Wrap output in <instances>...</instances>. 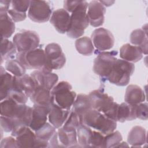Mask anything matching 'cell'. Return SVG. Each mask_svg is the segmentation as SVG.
<instances>
[{"instance_id": "60d3db41", "label": "cell", "mask_w": 148, "mask_h": 148, "mask_svg": "<svg viewBox=\"0 0 148 148\" xmlns=\"http://www.w3.org/2000/svg\"><path fill=\"white\" fill-rule=\"evenodd\" d=\"M1 127L5 132H12L14 127V119L1 116Z\"/></svg>"}, {"instance_id": "f6af8a7d", "label": "cell", "mask_w": 148, "mask_h": 148, "mask_svg": "<svg viewBox=\"0 0 148 148\" xmlns=\"http://www.w3.org/2000/svg\"><path fill=\"white\" fill-rule=\"evenodd\" d=\"M99 1L104 6H109L114 2V1Z\"/></svg>"}, {"instance_id": "d590c367", "label": "cell", "mask_w": 148, "mask_h": 148, "mask_svg": "<svg viewBox=\"0 0 148 148\" xmlns=\"http://www.w3.org/2000/svg\"><path fill=\"white\" fill-rule=\"evenodd\" d=\"M123 137L121 133L118 131H113L108 135H105L103 148L115 147L122 141Z\"/></svg>"}, {"instance_id": "7a4b0ae2", "label": "cell", "mask_w": 148, "mask_h": 148, "mask_svg": "<svg viewBox=\"0 0 148 148\" xmlns=\"http://www.w3.org/2000/svg\"><path fill=\"white\" fill-rule=\"evenodd\" d=\"M88 2L82 1L80 5L71 13L70 24L66 32L68 36L75 39L82 37L89 25L87 16Z\"/></svg>"}, {"instance_id": "4316f807", "label": "cell", "mask_w": 148, "mask_h": 148, "mask_svg": "<svg viewBox=\"0 0 148 148\" xmlns=\"http://www.w3.org/2000/svg\"><path fill=\"white\" fill-rule=\"evenodd\" d=\"M34 104L49 106L52 102L51 90L37 86L29 97Z\"/></svg>"}, {"instance_id": "e0dca14e", "label": "cell", "mask_w": 148, "mask_h": 148, "mask_svg": "<svg viewBox=\"0 0 148 148\" xmlns=\"http://www.w3.org/2000/svg\"><path fill=\"white\" fill-rule=\"evenodd\" d=\"M48 114L49 106L34 104L29 127L34 132L39 130L47 123Z\"/></svg>"}, {"instance_id": "b9f144b4", "label": "cell", "mask_w": 148, "mask_h": 148, "mask_svg": "<svg viewBox=\"0 0 148 148\" xmlns=\"http://www.w3.org/2000/svg\"><path fill=\"white\" fill-rule=\"evenodd\" d=\"M1 148H16L18 147L16 138L14 139L13 136L6 137L2 139L0 143Z\"/></svg>"}, {"instance_id": "7bdbcfd3", "label": "cell", "mask_w": 148, "mask_h": 148, "mask_svg": "<svg viewBox=\"0 0 148 148\" xmlns=\"http://www.w3.org/2000/svg\"><path fill=\"white\" fill-rule=\"evenodd\" d=\"M82 2V1H64V9L69 13H72Z\"/></svg>"}, {"instance_id": "8992f818", "label": "cell", "mask_w": 148, "mask_h": 148, "mask_svg": "<svg viewBox=\"0 0 148 148\" xmlns=\"http://www.w3.org/2000/svg\"><path fill=\"white\" fill-rule=\"evenodd\" d=\"M51 94L52 102L66 110H71L77 96L71 84L66 81L57 83L51 90Z\"/></svg>"}, {"instance_id": "4dcf8cb0", "label": "cell", "mask_w": 148, "mask_h": 148, "mask_svg": "<svg viewBox=\"0 0 148 148\" xmlns=\"http://www.w3.org/2000/svg\"><path fill=\"white\" fill-rule=\"evenodd\" d=\"M1 38L8 39L15 31V23L8 13H0Z\"/></svg>"}, {"instance_id": "7c38bea8", "label": "cell", "mask_w": 148, "mask_h": 148, "mask_svg": "<svg viewBox=\"0 0 148 148\" xmlns=\"http://www.w3.org/2000/svg\"><path fill=\"white\" fill-rule=\"evenodd\" d=\"M52 8L46 1H30L28 16L31 20L38 23L49 21L52 14Z\"/></svg>"}, {"instance_id": "e575fe53", "label": "cell", "mask_w": 148, "mask_h": 148, "mask_svg": "<svg viewBox=\"0 0 148 148\" xmlns=\"http://www.w3.org/2000/svg\"><path fill=\"white\" fill-rule=\"evenodd\" d=\"M5 69L16 77H21L26 74V68L16 58L7 60L5 62Z\"/></svg>"}, {"instance_id": "d6986e66", "label": "cell", "mask_w": 148, "mask_h": 148, "mask_svg": "<svg viewBox=\"0 0 148 148\" xmlns=\"http://www.w3.org/2000/svg\"><path fill=\"white\" fill-rule=\"evenodd\" d=\"M58 138L61 147L78 146L76 129L62 125L57 130Z\"/></svg>"}, {"instance_id": "f546056e", "label": "cell", "mask_w": 148, "mask_h": 148, "mask_svg": "<svg viewBox=\"0 0 148 148\" xmlns=\"http://www.w3.org/2000/svg\"><path fill=\"white\" fill-rule=\"evenodd\" d=\"M130 42L132 45L139 47L143 54H147V31L143 29L134 30L130 35Z\"/></svg>"}, {"instance_id": "74e56055", "label": "cell", "mask_w": 148, "mask_h": 148, "mask_svg": "<svg viewBox=\"0 0 148 148\" xmlns=\"http://www.w3.org/2000/svg\"><path fill=\"white\" fill-rule=\"evenodd\" d=\"M104 136L105 135L101 132L92 130L90 139V147L103 148Z\"/></svg>"}, {"instance_id": "2e32d148", "label": "cell", "mask_w": 148, "mask_h": 148, "mask_svg": "<svg viewBox=\"0 0 148 148\" xmlns=\"http://www.w3.org/2000/svg\"><path fill=\"white\" fill-rule=\"evenodd\" d=\"M70 20L69 12L64 9H58L53 12L49 21L58 33L65 34L69 28Z\"/></svg>"}, {"instance_id": "cb8c5ba5", "label": "cell", "mask_w": 148, "mask_h": 148, "mask_svg": "<svg viewBox=\"0 0 148 148\" xmlns=\"http://www.w3.org/2000/svg\"><path fill=\"white\" fill-rule=\"evenodd\" d=\"M91 109H92L88 95L79 94L76 96L72 105V110L75 112L78 116L81 124L83 116Z\"/></svg>"}, {"instance_id": "f1b7e54d", "label": "cell", "mask_w": 148, "mask_h": 148, "mask_svg": "<svg viewBox=\"0 0 148 148\" xmlns=\"http://www.w3.org/2000/svg\"><path fill=\"white\" fill-rule=\"evenodd\" d=\"M136 105H132L126 102L119 104L117 109V121L124 123L127 121L135 120L136 119Z\"/></svg>"}, {"instance_id": "836d02e7", "label": "cell", "mask_w": 148, "mask_h": 148, "mask_svg": "<svg viewBox=\"0 0 148 148\" xmlns=\"http://www.w3.org/2000/svg\"><path fill=\"white\" fill-rule=\"evenodd\" d=\"M16 47L13 42L8 39L1 38V64L4 60H8L17 54Z\"/></svg>"}, {"instance_id": "6da1fadb", "label": "cell", "mask_w": 148, "mask_h": 148, "mask_svg": "<svg viewBox=\"0 0 148 148\" xmlns=\"http://www.w3.org/2000/svg\"><path fill=\"white\" fill-rule=\"evenodd\" d=\"M92 109L103 113L108 118L117 121L119 103L114 101L112 97L99 90H95L88 94Z\"/></svg>"}, {"instance_id": "ac0fdd59", "label": "cell", "mask_w": 148, "mask_h": 148, "mask_svg": "<svg viewBox=\"0 0 148 148\" xmlns=\"http://www.w3.org/2000/svg\"><path fill=\"white\" fill-rule=\"evenodd\" d=\"M70 110L62 109L51 102L49 106L48 120L49 123L56 129L62 127L67 119Z\"/></svg>"}, {"instance_id": "3957f363", "label": "cell", "mask_w": 148, "mask_h": 148, "mask_svg": "<svg viewBox=\"0 0 148 148\" xmlns=\"http://www.w3.org/2000/svg\"><path fill=\"white\" fill-rule=\"evenodd\" d=\"M82 124L97 131L104 135L113 132L117 128V122L106 117L103 113L91 109L83 117Z\"/></svg>"}, {"instance_id": "9c48e42d", "label": "cell", "mask_w": 148, "mask_h": 148, "mask_svg": "<svg viewBox=\"0 0 148 148\" xmlns=\"http://www.w3.org/2000/svg\"><path fill=\"white\" fill-rule=\"evenodd\" d=\"M50 123H46L42 128L35 131V147H61L57 131Z\"/></svg>"}, {"instance_id": "d4e9b609", "label": "cell", "mask_w": 148, "mask_h": 148, "mask_svg": "<svg viewBox=\"0 0 148 148\" xmlns=\"http://www.w3.org/2000/svg\"><path fill=\"white\" fill-rule=\"evenodd\" d=\"M14 76L6 72L3 66L0 67V98L1 101L6 99L13 88Z\"/></svg>"}, {"instance_id": "1f68e13d", "label": "cell", "mask_w": 148, "mask_h": 148, "mask_svg": "<svg viewBox=\"0 0 148 148\" xmlns=\"http://www.w3.org/2000/svg\"><path fill=\"white\" fill-rule=\"evenodd\" d=\"M75 46L77 51L85 56H91L94 51V46L91 38L86 36L77 38Z\"/></svg>"}, {"instance_id": "bcb514c9", "label": "cell", "mask_w": 148, "mask_h": 148, "mask_svg": "<svg viewBox=\"0 0 148 148\" xmlns=\"http://www.w3.org/2000/svg\"><path fill=\"white\" fill-rule=\"evenodd\" d=\"M128 146H129V145L126 142H121L117 145L116 147H128Z\"/></svg>"}, {"instance_id": "277c9868", "label": "cell", "mask_w": 148, "mask_h": 148, "mask_svg": "<svg viewBox=\"0 0 148 148\" xmlns=\"http://www.w3.org/2000/svg\"><path fill=\"white\" fill-rule=\"evenodd\" d=\"M0 113L1 116L20 119L29 127L31 120L32 108L25 104L18 103L11 99H6L1 102Z\"/></svg>"}, {"instance_id": "8fae6325", "label": "cell", "mask_w": 148, "mask_h": 148, "mask_svg": "<svg viewBox=\"0 0 148 148\" xmlns=\"http://www.w3.org/2000/svg\"><path fill=\"white\" fill-rule=\"evenodd\" d=\"M117 51H101L94 60L93 71L97 75L105 79L109 75L115 61Z\"/></svg>"}, {"instance_id": "9a60e30c", "label": "cell", "mask_w": 148, "mask_h": 148, "mask_svg": "<svg viewBox=\"0 0 148 148\" xmlns=\"http://www.w3.org/2000/svg\"><path fill=\"white\" fill-rule=\"evenodd\" d=\"M30 75L34 79L37 86L49 90H52L58 80V76L57 74L42 69L33 71Z\"/></svg>"}, {"instance_id": "f35d334b", "label": "cell", "mask_w": 148, "mask_h": 148, "mask_svg": "<svg viewBox=\"0 0 148 148\" xmlns=\"http://www.w3.org/2000/svg\"><path fill=\"white\" fill-rule=\"evenodd\" d=\"M148 105L146 102H142L136 105V117L143 120H147L148 118Z\"/></svg>"}, {"instance_id": "83f0119b", "label": "cell", "mask_w": 148, "mask_h": 148, "mask_svg": "<svg viewBox=\"0 0 148 148\" xmlns=\"http://www.w3.org/2000/svg\"><path fill=\"white\" fill-rule=\"evenodd\" d=\"M146 130L145 128L136 125L129 132L127 142L132 147H140L146 143Z\"/></svg>"}, {"instance_id": "52a82bcc", "label": "cell", "mask_w": 148, "mask_h": 148, "mask_svg": "<svg viewBox=\"0 0 148 148\" xmlns=\"http://www.w3.org/2000/svg\"><path fill=\"white\" fill-rule=\"evenodd\" d=\"M45 65L42 69L52 72L53 70L61 69L65 64L66 57L62 50L57 43L48 44L45 49Z\"/></svg>"}, {"instance_id": "ee69618b", "label": "cell", "mask_w": 148, "mask_h": 148, "mask_svg": "<svg viewBox=\"0 0 148 148\" xmlns=\"http://www.w3.org/2000/svg\"><path fill=\"white\" fill-rule=\"evenodd\" d=\"M12 1L1 0L0 1V13H8L10 9Z\"/></svg>"}, {"instance_id": "7402d4cb", "label": "cell", "mask_w": 148, "mask_h": 148, "mask_svg": "<svg viewBox=\"0 0 148 148\" xmlns=\"http://www.w3.org/2000/svg\"><path fill=\"white\" fill-rule=\"evenodd\" d=\"M37 85L31 75L25 74L21 77L14 76L13 87L23 91L28 97L33 93Z\"/></svg>"}, {"instance_id": "ffe728a7", "label": "cell", "mask_w": 148, "mask_h": 148, "mask_svg": "<svg viewBox=\"0 0 148 148\" xmlns=\"http://www.w3.org/2000/svg\"><path fill=\"white\" fill-rule=\"evenodd\" d=\"M29 4L30 1L28 0H13L11 1L12 9L8 10V13L14 23L22 21L27 17Z\"/></svg>"}, {"instance_id": "8d00e7d4", "label": "cell", "mask_w": 148, "mask_h": 148, "mask_svg": "<svg viewBox=\"0 0 148 148\" xmlns=\"http://www.w3.org/2000/svg\"><path fill=\"white\" fill-rule=\"evenodd\" d=\"M28 97L21 90L13 87L9 92L6 99H11L18 103L25 104L28 100Z\"/></svg>"}, {"instance_id": "5bb4252c", "label": "cell", "mask_w": 148, "mask_h": 148, "mask_svg": "<svg viewBox=\"0 0 148 148\" xmlns=\"http://www.w3.org/2000/svg\"><path fill=\"white\" fill-rule=\"evenodd\" d=\"M106 8L99 1H91L88 4L87 16L89 24L94 27L103 24Z\"/></svg>"}, {"instance_id": "5b68a950", "label": "cell", "mask_w": 148, "mask_h": 148, "mask_svg": "<svg viewBox=\"0 0 148 148\" xmlns=\"http://www.w3.org/2000/svg\"><path fill=\"white\" fill-rule=\"evenodd\" d=\"M134 71L135 65L133 63L117 59L106 79L114 85L125 86L129 83Z\"/></svg>"}, {"instance_id": "d6a6232c", "label": "cell", "mask_w": 148, "mask_h": 148, "mask_svg": "<svg viewBox=\"0 0 148 148\" xmlns=\"http://www.w3.org/2000/svg\"><path fill=\"white\" fill-rule=\"evenodd\" d=\"M76 132L79 146L84 147H90L92 129L83 124H80L77 128Z\"/></svg>"}, {"instance_id": "44dd1931", "label": "cell", "mask_w": 148, "mask_h": 148, "mask_svg": "<svg viewBox=\"0 0 148 148\" xmlns=\"http://www.w3.org/2000/svg\"><path fill=\"white\" fill-rule=\"evenodd\" d=\"M143 55V51L139 47L130 43L123 45L120 49V58L131 63L136 62L140 60Z\"/></svg>"}, {"instance_id": "ab89813d", "label": "cell", "mask_w": 148, "mask_h": 148, "mask_svg": "<svg viewBox=\"0 0 148 148\" xmlns=\"http://www.w3.org/2000/svg\"><path fill=\"white\" fill-rule=\"evenodd\" d=\"M80 124L81 123L78 116L76 114V113L75 112L71 110L70 111L69 114L67 119L65 121L63 125L65 127H72L77 129V128Z\"/></svg>"}, {"instance_id": "603a6c76", "label": "cell", "mask_w": 148, "mask_h": 148, "mask_svg": "<svg viewBox=\"0 0 148 148\" xmlns=\"http://www.w3.org/2000/svg\"><path fill=\"white\" fill-rule=\"evenodd\" d=\"M146 100V95L142 88L137 85H129L125 91V102L132 105H136L143 102Z\"/></svg>"}, {"instance_id": "ba28073f", "label": "cell", "mask_w": 148, "mask_h": 148, "mask_svg": "<svg viewBox=\"0 0 148 148\" xmlns=\"http://www.w3.org/2000/svg\"><path fill=\"white\" fill-rule=\"evenodd\" d=\"M16 58L28 69H41L44 67L46 61L45 50L40 48L24 52H17Z\"/></svg>"}, {"instance_id": "4fadbf2b", "label": "cell", "mask_w": 148, "mask_h": 148, "mask_svg": "<svg viewBox=\"0 0 148 148\" xmlns=\"http://www.w3.org/2000/svg\"><path fill=\"white\" fill-rule=\"evenodd\" d=\"M91 39L94 46L100 51H106L114 46V38L112 33L104 28L95 29L91 34Z\"/></svg>"}, {"instance_id": "484cf974", "label": "cell", "mask_w": 148, "mask_h": 148, "mask_svg": "<svg viewBox=\"0 0 148 148\" xmlns=\"http://www.w3.org/2000/svg\"><path fill=\"white\" fill-rule=\"evenodd\" d=\"M18 147H35L36 135L29 127L21 129L15 136Z\"/></svg>"}, {"instance_id": "30bf717a", "label": "cell", "mask_w": 148, "mask_h": 148, "mask_svg": "<svg viewBox=\"0 0 148 148\" xmlns=\"http://www.w3.org/2000/svg\"><path fill=\"white\" fill-rule=\"evenodd\" d=\"M13 42L18 52H24L37 49L40 38L35 31L23 30L14 35Z\"/></svg>"}]
</instances>
